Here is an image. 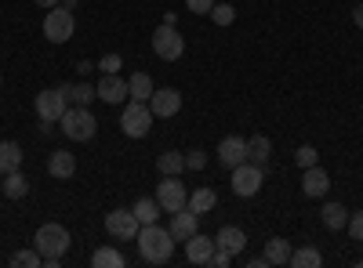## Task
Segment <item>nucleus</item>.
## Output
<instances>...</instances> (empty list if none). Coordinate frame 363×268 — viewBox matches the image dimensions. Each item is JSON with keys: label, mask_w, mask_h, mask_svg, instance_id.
<instances>
[{"label": "nucleus", "mask_w": 363, "mask_h": 268, "mask_svg": "<svg viewBox=\"0 0 363 268\" xmlns=\"http://www.w3.org/2000/svg\"><path fill=\"white\" fill-rule=\"evenodd\" d=\"M95 91H99V98H102L106 105H120L124 98H131V95H128V80H120L116 73H102V80H99Z\"/></svg>", "instance_id": "obj_13"}, {"label": "nucleus", "mask_w": 363, "mask_h": 268, "mask_svg": "<svg viewBox=\"0 0 363 268\" xmlns=\"http://www.w3.org/2000/svg\"><path fill=\"white\" fill-rule=\"evenodd\" d=\"M229 261H233L229 250H215V257H211V264H215V268H229Z\"/></svg>", "instance_id": "obj_38"}, {"label": "nucleus", "mask_w": 363, "mask_h": 268, "mask_svg": "<svg viewBox=\"0 0 363 268\" xmlns=\"http://www.w3.org/2000/svg\"><path fill=\"white\" fill-rule=\"evenodd\" d=\"M153 80H149V73H135L131 80H128V95H131V102H149L153 98Z\"/></svg>", "instance_id": "obj_23"}, {"label": "nucleus", "mask_w": 363, "mask_h": 268, "mask_svg": "<svg viewBox=\"0 0 363 268\" xmlns=\"http://www.w3.org/2000/svg\"><path fill=\"white\" fill-rule=\"evenodd\" d=\"M196 225H200V214H193L189 206L174 211L171 214V235H174V243H186L189 235H196Z\"/></svg>", "instance_id": "obj_15"}, {"label": "nucleus", "mask_w": 363, "mask_h": 268, "mask_svg": "<svg viewBox=\"0 0 363 268\" xmlns=\"http://www.w3.org/2000/svg\"><path fill=\"white\" fill-rule=\"evenodd\" d=\"M189 211L193 214H211V211H215V206H218V192L215 189H211V185H200L196 192H189Z\"/></svg>", "instance_id": "obj_19"}, {"label": "nucleus", "mask_w": 363, "mask_h": 268, "mask_svg": "<svg viewBox=\"0 0 363 268\" xmlns=\"http://www.w3.org/2000/svg\"><path fill=\"white\" fill-rule=\"evenodd\" d=\"M352 22H356V25H359V29H363V4H359V8H356V11H352Z\"/></svg>", "instance_id": "obj_39"}, {"label": "nucleus", "mask_w": 363, "mask_h": 268, "mask_svg": "<svg viewBox=\"0 0 363 268\" xmlns=\"http://www.w3.org/2000/svg\"><path fill=\"white\" fill-rule=\"evenodd\" d=\"M66 109H69V102H66V95L58 91V87H51V91H40V95H37V116H40V120H48V124H58Z\"/></svg>", "instance_id": "obj_10"}, {"label": "nucleus", "mask_w": 363, "mask_h": 268, "mask_svg": "<svg viewBox=\"0 0 363 268\" xmlns=\"http://www.w3.org/2000/svg\"><path fill=\"white\" fill-rule=\"evenodd\" d=\"M91 264L95 268H124L128 261H124V254H120L116 247H99L95 254H91Z\"/></svg>", "instance_id": "obj_27"}, {"label": "nucleus", "mask_w": 363, "mask_h": 268, "mask_svg": "<svg viewBox=\"0 0 363 268\" xmlns=\"http://www.w3.org/2000/svg\"><path fill=\"white\" fill-rule=\"evenodd\" d=\"M287 261H291V243L284 235H272L265 243V264H287Z\"/></svg>", "instance_id": "obj_25"}, {"label": "nucleus", "mask_w": 363, "mask_h": 268, "mask_svg": "<svg viewBox=\"0 0 363 268\" xmlns=\"http://www.w3.org/2000/svg\"><path fill=\"white\" fill-rule=\"evenodd\" d=\"M215 247H218V250H229V254L236 257V254H244V247H247V235H244V228L225 225V228H218V232H215Z\"/></svg>", "instance_id": "obj_17"}, {"label": "nucleus", "mask_w": 363, "mask_h": 268, "mask_svg": "<svg viewBox=\"0 0 363 268\" xmlns=\"http://www.w3.org/2000/svg\"><path fill=\"white\" fill-rule=\"evenodd\" d=\"M186 167H189V170H203V167H207V153H200V148L186 153Z\"/></svg>", "instance_id": "obj_35"}, {"label": "nucleus", "mask_w": 363, "mask_h": 268, "mask_svg": "<svg viewBox=\"0 0 363 268\" xmlns=\"http://www.w3.org/2000/svg\"><path fill=\"white\" fill-rule=\"evenodd\" d=\"M58 124H62V131H66V138H69V141H91V138H95V131H99V120L87 112V105L66 109Z\"/></svg>", "instance_id": "obj_3"}, {"label": "nucleus", "mask_w": 363, "mask_h": 268, "mask_svg": "<svg viewBox=\"0 0 363 268\" xmlns=\"http://www.w3.org/2000/svg\"><path fill=\"white\" fill-rule=\"evenodd\" d=\"M157 170L160 174H182V170H186V156L174 153V148H171V153H160L157 156Z\"/></svg>", "instance_id": "obj_30"}, {"label": "nucleus", "mask_w": 363, "mask_h": 268, "mask_svg": "<svg viewBox=\"0 0 363 268\" xmlns=\"http://www.w3.org/2000/svg\"><path fill=\"white\" fill-rule=\"evenodd\" d=\"M33 4H40V8H55V4H62V0H33Z\"/></svg>", "instance_id": "obj_40"}, {"label": "nucleus", "mask_w": 363, "mask_h": 268, "mask_svg": "<svg viewBox=\"0 0 363 268\" xmlns=\"http://www.w3.org/2000/svg\"><path fill=\"white\" fill-rule=\"evenodd\" d=\"M149 127H153V109H149V102H128L124 112H120V131L128 138H145Z\"/></svg>", "instance_id": "obj_4"}, {"label": "nucleus", "mask_w": 363, "mask_h": 268, "mask_svg": "<svg viewBox=\"0 0 363 268\" xmlns=\"http://www.w3.org/2000/svg\"><path fill=\"white\" fill-rule=\"evenodd\" d=\"M142 221L135 218V211H109L106 214V232L113 240H138Z\"/></svg>", "instance_id": "obj_9"}, {"label": "nucleus", "mask_w": 363, "mask_h": 268, "mask_svg": "<svg viewBox=\"0 0 363 268\" xmlns=\"http://www.w3.org/2000/svg\"><path fill=\"white\" fill-rule=\"evenodd\" d=\"M233 18H236L233 4H215V8H211V22H215V25H233Z\"/></svg>", "instance_id": "obj_32"}, {"label": "nucleus", "mask_w": 363, "mask_h": 268, "mask_svg": "<svg viewBox=\"0 0 363 268\" xmlns=\"http://www.w3.org/2000/svg\"><path fill=\"white\" fill-rule=\"evenodd\" d=\"M73 33H77V18H73V11H66L62 4L48 8V18H44V37H48L51 44H66Z\"/></svg>", "instance_id": "obj_5"}, {"label": "nucleus", "mask_w": 363, "mask_h": 268, "mask_svg": "<svg viewBox=\"0 0 363 268\" xmlns=\"http://www.w3.org/2000/svg\"><path fill=\"white\" fill-rule=\"evenodd\" d=\"M37 250H40V257H66V250H69V228L66 225H58V221H48V225H40L37 228Z\"/></svg>", "instance_id": "obj_2"}, {"label": "nucleus", "mask_w": 363, "mask_h": 268, "mask_svg": "<svg viewBox=\"0 0 363 268\" xmlns=\"http://www.w3.org/2000/svg\"><path fill=\"white\" fill-rule=\"evenodd\" d=\"M22 167V145L18 141H0V174H11Z\"/></svg>", "instance_id": "obj_22"}, {"label": "nucleus", "mask_w": 363, "mask_h": 268, "mask_svg": "<svg viewBox=\"0 0 363 268\" xmlns=\"http://www.w3.org/2000/svg\"><path fill=\"white\" fill-rule=\"evenodd\" d=\"M287 264H294V268H320L323 264V254L316 247H298V250H291V261Z\"/></svg>", "instance_id": "obj_28"}, {"label": "nucleus", "mask_w": 363, "mask_h": 268, "mask_svg": "<svg viewBox=\"0 0 363 268\" xmlns=\"http://www.w3.org/2000/svg\"><path fill=\"white\" fill-rule=\"evenodd\" d=\"M120 66H124V58H120V54H106L102 62H99V69H102V73H116Z\"/></svg>", "instance_id": "obj_37"}, {"label": "nucleus", "mask_w": 363, "mask_h": 268, "mask_svg": "<svg viewBox=\"0 0 363 268\" xmlns=\"http://www.w3.org/2000/svg\"><path fill=\"white\" fill-rule=\"evenodd\" d=\"M218 160H222V167H240V163H247V138H240V134H229V138H222V145H218Z\"/></svg>", "instance_id": "obj_12"}, {"label": "nucleus", "mask_w": 363, "mask_h": 268, "mask_svg": "<svg viewBox=\"0 0 363 268\" xmlns=\"http://www.w3.org/2000/svg\"><path fill=\"white\" fill-rule=\"evenodd\" d=\"M0 192H4V174H0Z\"/></svg>", "instance_id": "obj_41"}, {"label": "nucleus", "mask_w": 363, "mask_h": 268, "mask_svg": "<svg viewBox=\"0 0 363 268\" xmlns=\"http://www.w3.org/2000/svg\"><path fill=\"white\" fill-rule=\"evenodd\" d=\"M247 160L255 163V167H269V160H272V141L265 138V134H255V138H247Z\"/></svg>", "instance_id": "obj_20"}, {"label": "nucleus", "mask_w": 363, "mask_h": 268, "mask_svg": "<svg viewBox=\"0 0 363 268\" xmlns=\"http://www.w3.org/2000/svg\"><path fill=\"white\" fill-rule=\"evenodd\" d=\"M0 87H4V76H0Z\"/></svg>", "instance_id": "obj_42"}, {"label": "nucleus", "mask_w": 363, "mask_h": 268, "mask_svg": "<svg viewBox=\"0 0 363 268\" xmlns=\"http://www.w3.org/2000/svg\"><path fill=\"white\" fill-rule=\"evenodd\" d=\"M349 235H352V240L356 243H363V211H356V214H349Z\"/></svg>", "instance_id": "obj_34"}, {"label": "nucleus", "mask_w": 363, "mask_h": 268, "mask_svg": "<svg viewBox=\"0 0 363 268\" xmlns=\"http://www.w3.org/2000/svg\"><path fill=\"white\" fill-rule=\"evenodd\" d=\"M26 192H29V177H26L22 170L4 174V196H8V199H22Z\"/></svg>", "instance_id": "obj_29"}, {"label": "nucleus", "mask_w": 363, "mask_h": 268, "mask_svg": "<svg viewBox=\"0 0 363 268\" xmlns=\"http://www.w3.org/2000/svg\"><path fill=\"white\" fill-rule=\"evenodd\" d=\"M327 189H330V177H327V170L323 167H306V174H301V192L306 196H313V199H320V196H327Z\"/></svg>", "instance_id": "obj_16"}, {"label": "nucleus", "mask_w": 363, "mask_h": 268, "mask_svg": "<svg viewBox=\"0 0 363 268\" xmlns=\"http://www.w3.org/2000/svg\"><path fill=\"white\" fill-rule=\"evenodd\" d=\"M58 91L66 95V102H77V105H91V102L99 98V91L91 83H62Z\"/></svg>", "instance_id": "obj_21"}, {"label": "nucleus", "mask_w": 363, "mask_h": 268, "mask_svg": "<svg viewBox=\"0 0 363 268\" xmlns=\"http://www.w3.org/2000/svg\"><path fill=\"white\" fill-rule=\"evenodd\" d=\"M316 160H320V153H316L313 145H298V153H294V163H298L301 170H306V167H313Z\"/></svg>", "instance_id": "obj_33"}, {"label": "nucleus", "mask_w": 363, "mask_h": 268, "mask_svg": "<svg viewBox=\"0 0 363 268\" xmlns=\"http://www.w3.org/2000/svg\"><path fill=\"white\" fill-rule=\"evenodd\" d=\"M233 192L240 196V199H251V196H258V189H262V167H255L251 160L247 163H240V167H233Z\"/></svg>", "instance_id": "obj_8"}, {"label": "nucleus", "mask_w": 363, "mask_h": 268, "mask_svg": "<svg viewBox=\"0 0 363 268\" xmlns=\"http://www.w3.org/2000/svg\"><path fill=\"white\" fill-rule=\"evenodd\" d=\"M320 218H323V225H327L330 232H338V228L349 225V211H345L342 203H327L323 211H320Z\"/></svg>", "instance_id": "obj_26"}, {"label": "nucleus", "mask_w": 363, "mask_h": 268, "mask_svg": "<svg viewBox=\"0 0 363 268\" xmlns=\"http://www.w3.org/2000/svg\"><path fill=\"white\" fill-rule=\"evenodd\" d=\"M138 254L149 264H167L174 257V235H171V228H160L157 221L142 225L138 228Z\"/></svg>", "instance_id": "obj_1"}, {"label": "nucleus", "mask_w": 363, "mask_h": 268, "mask_svg": "<svg viewBox=\"0 0 363 268\" xmlns=\"http://www.w3.org/2000/svg\"><path fill=\"white\" fill-rule=\"evenodd\" d=\"M186 8L193 15H211V8H215V0H186Z\"/></svg>", "instance_id": "obj_36"}, {"label": "nucleus", "mask_w": 363, "mask_h": 268, "mask_svg": "<svg viewBox=\"0 0 363 268\" xmlns=\"http://www.w3.org/2000/svg\"><path fill=\"white\" fill-rule=\"evenodd\" d=\"M215 240H211V235H189L186 240V261L189 264H211V257H215Z\"/></svg>", "instance_id": "obj_14"}, {"label": "nucleus", "mask_w": 363, "mask_h": 268, "mask_svg": "<svg viewBox=\"0 0 363 268\" xmlns=\"http://www.w3.org/2000/svg\"><path fill=\"white\" fill-rule=\"evenodd\" d=\"M149 109H153V116H160V120H171V116L182 109V95L174 91V87H157L153 98H149Z\"/></svg>", "instance_id": "obj_11"}, {"label": "nucleus", "mask_w": 363, "mask_h": 268, "mask_svg": "<svg viewBox=\"0 0 363 268\" xmlns=\"http://www.w3.org/2000/svg\"><path fill=\"white\" fill-rule=\"evenodd\" d=\"M157 199H160V206L167 214H174V211H182V206L189 203V192H186V185H182L178 174H164V182L157 185Z\"/></svg>", "instance_id": "obj_7"}, {"label": "nucleus", "mask_w": 363, "mask_h": 268, "mask_svg": "<svg viewBox=\"0 0 363 268\" xmlns=\"http://www.w3.org/2000/svg\"><path fill=\"white\" fill-rule=\"evenodd\" d=\"M48 170H51V177H73L77 174V156L66 153V148H55V153L48 156Z\"/></svg>", "instance_id": "obj_18"}, {"label": "nucleus", "mask_w": 363, "mask_h": 268, "mask_svg": "<svg viewBox=\"0 0 363 268\" xmlns=\"http://www.w3.org/2000/svg\"><path fill=\"white\" fill-rule=\"evenodd\" d=\"M153 51H157V58H164V62H178L182 54H186V40H182V33L174 25H157L153 29Z\"/></svg>", "instance_id": "obj_6"}, {"label": "nucleus", "mask_w": 363, "mask_h": 268, "mask_svg": "<svg viewBox=\"0 0 363 268\" xmlns=\"http://www.w3.org/2000/svg\"><path fill=\"white\" fill-rule=\"evenodd\" d=\"M131 211H135V218H138L142 225H153V221L164 214V206H160L157 196H145V199H138V203L131 206Z\"/></svg>", "instance_id": "obj_24"}, {"label": "nucleus", "mask_w": 363, "mask_h": 268, "mask_svg": "<svg viewBox=\"0 0 363 268\" xmlns=\"http://www.w3.org/2000/svg\"><path fill=\"white\" fill-rule=\"evenodd\" d=\"M11 264H15V268H40L44 257H40V250L33 247V250H18V254L11 257Z\"/></svg>", "instance_id": "obj_31"}]
</instances>
